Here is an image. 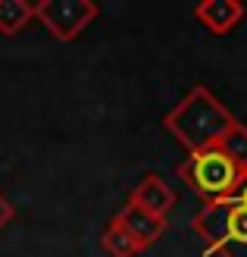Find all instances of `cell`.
Returning <instances> with one entry per match:
<instances>
[{
	"instance_id": "obj_6",
	"label": "cell",
	"mask_w": 247,
	"mask_h": 257,
	"mask_svg": "<svg viewBox=\"0 0 247 257\" xmlns=\"http://www.w3.org/2000/svg\"><path fill=\"white\" fill-rule=\"evenodd\" d=\"M128 201H135L141 210H147V213H153V216H160V220H166L169 210L175 207V191L169 188L157 173H147V176L132 188Z\"/></svg>"
},
{
	"instance_id": "obj_8",
	"label": "cell",
	"mask_w": 247,
	"mask_h": 257,
	"mask_svg": "<svg viewBox=\"0 0 247 257\" xmlns=\"http://www.w3.org/2000/svg\"><path fill=\"white\" fill-rule=\"evenodd\" d=\"M222 257H247V207L235 198V207H231V220H228V238L222 251Z\"/></svg>"
},
{
	"instance_id": "obj_13",
	"label": "cell",
	"mask_w": 247,
	"mask_h": 257,
	"mask_svg": "<svg viewBox=\"0 0 247 257\" xmlns=\"http://www.w3.org/2000/svg\"><path fill=\"white\" fill-rule=\"evenodd\" d=\"M238 201L247 207V176H244V185H241V191H238Z\"/></svg>"
},
{
	"instance_id": "obj_10",
	"label": "cell",
	"mask_w": 247,
	"mask_h": 257,
	"mask_svg": "<svg viewBox=\"0 0 247 257\" xmlns=\"http://www.w3.org/2000/svg\"><path fill=\"white\" fill-rule=\"evenodd\" d=\"M100 248L107 251L110 257H138L141 251H144V248H141L138 241L128 235L116 220H110V226L103 229V235H100Z\"/></svg>"
},
{
	"instance_id": "obj_12",
	"label": "cell",
	"mask_w": 247,
	"mask_h": 257,
	"mask_svg": "<svg viewBox=\"0 0 247 257\" xmlns=\"http://www.w3.org/2000/svg\"><path fill=\"white\" fill-rule=\"evenodd\" d=\"M10 220H13V204H10L4 195H0V229H4Z\"/></svg>"
},
{
	"instance_id": "obj_3",
	"label": "cell",
	"mask_w": 247,
	"mask_h": 257,
	"mask_svg": "<svg viewBox=\"0 0 247 257\" xmlns=\"http://www.w3.org/2000/svg\"><path fill=\"white\" fill-rule=\"evenodd\" d=\"M97 16L100 7L94 0H41V4H35V19L57 41H75Z\"/></svg>"
},
{
	"instance_id": "obj_5",
	"label": "cell",
	"mask_w": 247,
	"mask_h": 257,
	"mask_svg": "<svg viewBox=\"0 0 247 257\" xmlns=\"http://www.w3.org/2000/svg\"><path fill=\"white\" fill-rule=\"evenodd\" d=\"M113 220L119 223L141 248H150L153 241L166 232V220H160V216H153V213H147V210H141L135 201H125L122 210L116 213Z\"/></svg>"
},
{
	"instance_id": "obj_4",
	"label": "cell",
	"mask_w": 247,
	"mask_h": 257,
	"mask_svg": "<svg viewBox=\"0 0 247 257\" xmlns=\"http://www.w3.org/2000/svg\"><path fill=\"white\" fill-rule=\"evenodd\" d=\"M231 207H235V198H228V201H210V204H203L200 213L191 220L194 232H197L203 238V245H206V251H203L206 257H213V254L222 251L225 238H228Z\"/></svg>"
},
{
	"instance_id": "obj_9",
	"label": "cell",
	"mask_w": 247,
	"mask_h": 257,
	"mask_svg": "<svg viewBox=\"0 0 247 257\" xmlns=\"http://www.w3.org/2000/svg\"><path fill=\"white\" fill-rule=\"evenodd\" d=\"M35 19V4L29 0H0V35H19Z\"/></svg>"
},
{
	"instance_id": "obj_1",
	"label": "cell",
	"mask_w": 247,
	"mask_h": 257,
	"mask_svg": "<svg viewBox=\"0 0 247 257\" xmlns=\"http://www.w3.org/2000/svg\"><path fill=\"white\" fill-rule=\"evenodd\" d=\"M235 122L238 119L228 113V107L203 85H194L163 116V128L188 154L203 151V148H216Z\"/></svg>"
},
{
	"instance_id": "obj_7",
	"label": "cell",
	"mask_w": 247,
	"mask_h": 257,
	"mask_svg": "<svg viewBox=\"0 0 247 257\" xmlns=\"http://www.w3.org/2000/svg\"><path fill=\"white\" fill-rule=\"evenodd\" d=\"M194 19L213 35H228L235 25H241L244 4H238V0H203L194 7Z\"/></svg>"
},
{
	"instance_id": "obj_2",
	"label": "cell",
	"mask_w": 247,
	"mask_h": 257,
	"mask_svg": "<svg viewBox=\"0 0 247 257\" xmlns=\"http://www.w3.org/2000/svg\"><path fill=\"white\" fill-rule=\"evenodd\" d=\"M175 176L197 198H203V204H210V201L238 198V191L244 185V176L247 173L216 145V148H203V151L188 154V157L178 163Z\"/></svg>"
},
{
	"instance_id": "obj_11",
	"label": "cell",
	"mask_w": 247,
	"mask_h": 257,
	"mask_svg": "<svg viewBox=\"0 0 247 257\" xmlns=\"http://www.w3.org/2000/svg\"><path fill=\"white\" fill-rule=\"evenodd\" d=\"M219 148H222L228 157H231V160H235L241 170L247 173V128H244L241 122H235V125L228 128L225 138L219 141Z\"/></svg>"
}]
</instances>
